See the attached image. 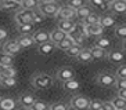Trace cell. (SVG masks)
Segmentation results:
<instances>
[{
	"label": "cell",
	"instance_id": "f35d334b",
	"mask_svg": "<svg viewBox=\"0 0 126 110\" xmlns=\"http://www.w3.org/2000/svg\"><path fill=\"white\" fill-rule=\"evenodd\" d=\"M100 109H103V102L98 100V99H92L89 110H100Z\"/></svg>",
	"mask_w": 126,
	"mask_h": 110
},
{
	"label": "cell",
	"instance_id": "7c38bea8",
	"mask_svg": "<svg viewBox=\"0 0 126 110\" xmlns=\"http://www.w3.org/2000/svg\"><path fill=\"white\" fill-rule=\"evenodd\" d=\"M108 59L112 63H121L125 59V52L122 50H112L108 52Z\"/></svg>",
	"mask_w": 126,
	"mask_h": 110
},
{
	"label": "cell",
	"instance_id": "9a60e30c",
	"mask_svg": "<svg viewBox=\"0 0 126 110\" xmlns=\"http://www.w3.org/2000/svg\"><path fill=\"white\" fill-rule=\"evenodd\" d=\"M74 45H76V41H75L74 39H72V37H71L69 34H68V36L65 37V39H64L63 41H61V43L57 44V48H58V50H63V51L67 52L68 50H69V48H72Z\"/></svg>",
	"mask_w": 126,
	"mask_h": 110
},
{
	"label": "cell",
	"instance_id": "d590c367",
	"mask_svg": "<svg viewBox=\"0 0 126 110\" xmlns=\"http://www.w3.org/2000/svg\"><path fill=\"white\" fill-rule=\"evenodd\" d=\"M17 29L21 34H31L33 30V23H28V25H18Z\"/></svg>",
	"mask_w": 126,
	"mask_h": 110
},
{
	"label": "cell",
	"instance_id": "d4e9b609",
	"mask_svg": "<svg viewBox=\"0 0 126 110\" xmlns=\"http://www.w3.org/2000/svg\"><path fill=\"white\" fill-rule=\"evenodd\" d=\"M90 14H93V11H92V8H90L89 6H85V7L79 8V10L76 11V17H78L79 19H82V22L85 21Z\"/></svg>",
	"mask_w": 126,
	"mask_h": 110
},
{
	"label": "cell",
	"instance_id": "52a82bcc",
	"mask_svg": "<svg viewBox=\"0 0 126 110\" xmlns=\"http://www.w3.org/2000/svg\"><path fill=\"white\" fill-rule=\"evenodd\" d=\"M21 50H22V47L19 45L18 40H8L3 44V52L8 55H13V56L17 55Z\"/></svg>",
	"mask_w": 126,
	"mask_h": 110
},
{
	"label": "cell",
	"instance_id": "44dd1931",
	"mask_svg": "<svg viewBox=\"0 0 126 110\" xmlns=\"http://www.w3.org/2000/svg\"><path fill=\"white\" fill-rule=\"evenodd\" d=\"M1 8L4 11H8V10H17V8H22V6L14 0H1Z\"/></svg>",
	"mask_w": 126,
	"mask_h": 110
},
{
	"label": "cell",
	"instance_id": "4dcf8cb0",
	"mask_svg": "<svg viewBox=\"0 0 126 110\" xmlns=\"http://www.w3.org/2000/svg\"><path fill=\"white\" fill-rule=\"evenodd\" d=\"M115 36L118 37L119 40L125 41L126 40V25H118L115 28Z\"/></svg>",
	"mask_w": 126,
	"mask_h": 110
},
{
	"label": "cell",
	"instance_id": "e575fe53",
	"mask_svg": "<svg viewBox=\"0 0 126 110\" xmlns=\"http://www.w3.org/2000/svg\"><path fill=\"white\" fill-rule=\"evenodd\" d=\"M67 4L69 7L75 8V10H79V8L85 7L86 6V0H68Z\"/></svg>",
	"mask_w": 126,
	"mask_h": 110
},
{
	"label": "cell",
	"instance_id": "836d02e7",
	"mask_svg": "<svg viewBox=\"0 0 126 110\" xmlns=\"http://www.w3.org/2000/svg\"><path fill=\"white\" fill-rule=\"evenodd\" d=\"M1 67V74H6L8 77H15L17 74V69L14 66H0Z\"/></svg>",
	"mask_w": 126,
	"mask_h": 110
},
{
	"label": "cell",
	"instance_id": "60d3db41",
	"mask_svg": "<svg viewBox=\"0 0 126 110\" xmlns=\"http://www.w3.org/2000/svg\"><path fill=\"white\" fill-rule=\"evenodd\" d=\"M50 110H69L67 106V103L64 102H56L53 103L51 106H50Z\"/></svg>",
	"mask_w": 126,
	"mask_h": 110
},
{
	"label": "cell",
	"instance_id": "74e56055",
	"mask_svg": "<svg viewBox=\"0 0 126 110\" xmlns=\"http://www.w3.org/2000/svg\"><path fill=\"white\" fill-rule=\"evenodd\" d=\"M32 110H50V106H48L46 102L37 99L36 102H35V105L32 106Z\"/></svg>",
	"mask_w": 126,
	"mask_h": 110
},
{
	"label": "cell",
	"instance_id": "f546056e",
	"mask_svg": "<svg viewBox=\"0 0 126 110\" xmlns=\"http://www.w3.org/2000/svg\"><path fill=\"white\" fill-rule=\"evenodd\" d=\"M111 102L114 103V106H115V109H116V110H123L126 107V99L121 98V96H118V95L115 96Z\"/></svg>",
	"mask_w": 126,
	"mask_h": 110
},
{
	"label": "cell",
	"instance_id": "603a6c76",
	"mask_svg": "<svg viewBox=\"0 0 126 110\" xmlns=\"http://www.w3.org/2000/svg\"><path fill=\"white\" fill-rule=\"evenodd\" d=\"M69 36L72 37V39H74V40L76 41V44H79V45H82V44H83V41H85V39H86V36L83 34L82 29H78V28H76V29H75L74 32L71 33Z\"/></svg>",
	"mask_w": 126,
	"mask_h": 110
},
{
	"label": "cell",
	"instance_id": "484cf974",
	"mask_svg": "<svg viewBox=\"0 0 126 110\" xmlns=\"http://www.w3.org/2000/svg\"><path fill=\"white\" fill-rule=\"evenodd\" d=\"M64 84V89L65 91H78L79 87H80V83H79L76 78H74V80H71V81H67V83H63Z\"/></svg>",
	"mask_w": 126,
	"mask_h": 110
},
{
	"label": "cell",
	"instance_id": "8d00e7d4",
	"mask_svg": "<svg viewBox=\"0 0 126 110\" xmlns=\"http://www.w3.org/2000/svg\"><path fill=\"white\" fill-rule=\"evenodd\" d=\"M83 22L87 23V25H97V23H100V15H97L96 12H93V14H90Z\"/></svg>",
	"mask_w": 126,
	"mask_h": 110
},
{
	"label": "cell",
	"instance_id": "d6986e66",
	"mask_svg": "<svg viewBox=\"0 0 126 110\" xmlns=\"http://www.w3.org/2000/svg\"><path fill=\"white\" fill-rule=\"evenodd\" d=\"M0 84L4 88H13L17 85V80H15V77H8L6 74H0Z\"/></svg>",
	"mask_w": 126,
	"mask_h": 110
},
{
	"label": "cell",
	"instance_id": "4fadbf2b",
	"mask_svg": "<svg viewBox=\"0 0 126 110\" xmlns=\"http://www.w3.org/2000/svg\"><path fill=\"white\" fill-rule=\"evenodd\" d=\"M57 44L53 43V41H47V43L42 44V45H39V52H40L42 55H45V56H47V55H51L53 52H54V50H56Z\"/></svg>",
	"mask_w": 126,
	"mask_h": 110
},
{
	"label": "cell",
	"instance_id": "7dc6e473",
	"mask_svg": "<svg viewBox=\"0 0 126 110\" xmlns=\"http://www.w3.org/2000/svg\"><path fill=\"white\" fill-rule=\"evenodd\" d=\"M115 1H116V0H105V3H107V4H110V6H112V4L115 3Z\"/></svg>",
	"mask_w": 126,
	"mask_h": 110
},
{
	"label": "cell",
	"instance_id": "ac0fdd59",
	"mask_svg": "<svg viewBox=\"0 0 126 110\" xmlns=\"http://www.w3.org/2000/svg\"><path fill=\"white\" fill-rule=\"evenodd\" d=\"M50 36H51V41L53 43H56V44H58V43H61V41L65 39V37L68 36L65 32H63L61 29H58V28H56V29L53 30L51 33H50Z\"/></svg>",
	"mask_w": 126,
	"mask_h": 110
},
{
	"label": "cell",
	"instance_id": "f907efd6",
	"mask_svg": "<svg viewBox=\"0 0 126 110\" xmlns=\"http://www.w3.org/2000/svg\"><path fill=\"white\" fill-rule=\"evenodd\" d=\"M14 1H17V3H19V4H21V6H22V3H24V1H25V0H14Z\"/></svg>",
	"mask_w": 126,
	"mask_h": 110
},
{
	"label": "cell",
	"instance_id": "7a4b0ae2",
	"mask_svg": "<svg viewBox=\"0 0 126 110\" xmlns=\"http://www.w3.org/2000/svg\"><path fill=\"white\" fill-rule=\"evenodd\" d=\"M33 10H25V8H21V10L15 14V21L18 25H28V23H33Z\"/></svg>",
	"mask_w": 126,
	"mask_h": 110
},
{
	"label": "cell",
	"instance_id": "83f0119b",
	"mask_svg": "<svg viewBox=\"0 0 126 110\" xmlns=\"http://www.w3.org/2000/svg\"><path fill=\"white\" fill-rule=\"evenodd\" d=\"M39 6H40V0H25L22 3V8H25V10L35 11V8H39Z\"/></svg>",
	"mask_w": 126,
	"mask_h": 110
},
{
	"label": "cell",
	"instance_id": "b9f144b4",
	"mask_svg": "<svg viewBox=\"0 0 126 110\" xmlns=\"http://www.w3.org/2000/svg\"><path fill=\"white\" fill-rule=\"evenodd\" d=\"M116 77L118 78H126V65L119 66L116 70Z\"/></svg>",
	"mask_w": 126,
	"mask_h": 110
},
{
	"label": "cell",
	"instance_id": "c3c4849f",
	"mask_svg": "<svg viewBox=\"0 0 126 110\" xmlns=\"http://www.w3.org/2000/svg\"><path fill=\"white\" fill-rule=\"evenodd\" d=\"M56 0H40V3H54Z\"/></svg>",
	"mask_w": 126,
	"mask_h": 110
},
{
	"label": "cell",
	"instance_id": "30bf717a",
	"mask_svg": "<svg viewBox=\"0 0 126 110\" xmlns=\"http://www.w3.org/2000/svg\"><path fill=\"white\" fill-rule=\"evenodd\" d=\"M37 99L35 98L32 94H29V92H25V94H22V95L19 96L18 102H19V106L22 107H31L32 109V106L35 105V102H36Z\"/></svg>",
	"mask_w": 126,
	"mask_h": 110
},
{
	"label": "cell",
	"instance_id": "5b68a950",
	"mask_svg": "<svg viewBox=\"0 0 126 110\" xmlns=\"http://www.w3.org/2000/svg\"><path fill=\"white\" fill-rule=\"evenodd\" d=\"M37 10L42 11L45 14V17H57L61 7L57 4V1H54V3H40Z\"/></svg>",
	"mask_w": 126,
	"mask_h": 110
},
{
	"label": "cell",
	"instance_id": "9c48e42d",
	"mask_svg": "<svg viewBox=\"0 0 126 110\" xmlns=\"http://www.w3.org/2000/svg\"><path fill=\"white\" fill-rule=\"evenodd\" d=\"M32 37H33L35 43H36L37 45H42V44L47 43V41H51L50 33H47L46 30H37V32L32 33Z\"/></svg>",
	"mask_w": 126,
	"mask_h": 110
},
{
	"label": "cell",
	"instance_id": "d6a6232c",
	"mask_svg": "<svg viewBox=\"0 0 126 110\" xmlns=\"http://www.w3.org/2000/svg\"><path fill=\"white\" fill-rule=\"evenodd\" d=\"M83 51V47L82 45H79V44H76V45H74L72 48H69L67 51V54L69 55V56H72V58H78L79 54Z\"/></svg>",
	"mask_w": 126,
	"mask_h": 110
},
{
	"label": "cell",
	"instance_id": "4316f807",
	"mask_svg": "<svg viewBox=\"0 0 126 110\" xmlns=\"http://www.w3.org/2000/svg\"><path fill=\"white\" fill-rule=\"evenodd\" d=\"M96 45H97V47H100V48H103V50H105V51H107L108 48L111 47V40H110L108 37H105V36H101V37H98V39H97Z\"/></svg>",
	"mask_w": 126,
	"mask_h": 110
},
{
	"label": "cell",
	"instance_id": "f1b7e54d",
	"mask_svg": "<svg viewBox=\"0 0 126 110\" xmlns=\"http://www.w3.org/2000/svg\"><path fill=\"white\" fill-rule=\"evenodd\" d=\"M90 4L97 8H100V10H103V11L111 10V6L105 3V0H90Z\"/></svg>",
	"mask_w": 126,
	"mask_h": 110
},
{
	"label": "cell",
	"instance_id": "ab89813d",
	"mask_svg": "<svg viewBox=\"0 0 126 110\" xmlns=\"http://www.w3.org/2000/svg\"><path fill=\"white\" fill-rule=\"evenodd\" d=\"M45 21V14L39 10H35V14H33V23H40V22Z\"/></svg>",
	"mask_w": 126,
	"mask_h": 110
},
{
	"label": "cell",
	"instance_id": "3957f363",
	"mask_svg": "<svg viewBox=\"0 0 126 110\" xmlns=\"http://www.w3.org/2000/svg\"><path fill=\"white\" fill-rule=\"evenodd\" d=\"M118 78L111 73H100L96 78V83L103 88H110L112 85H116Z\"/></svg>",
	"mask_w": 126,
	"mask_h": 110
},
{
	"label": "cell",
	"instance_id": "816d5d0a",
	"mask_svg": "<svg viewBox=\"0 0 126 110\" xmlns=\"http://www.w3.org/2000/svg\"><path fill=\"white\" fill-rule=\"evenodd\" d=\"M123 48H125V50H126V40L123 41Z\"/></svg>",
	"mask_w": 126,
	"mask_h": 110
},
{
	"label": "cell",
	"instance_id": "cb8c5ba5",
	"mask_svg": "<svg viewBox=\"0 0 126 110\" xmlns=\"http://www.w3.org/2000/svg\"><path fill=\"white\" fill-rule=\"evenodd\" d=\"M78 61L82 63H87L90 61H93V56H92V52H90V48H83V51L79 54L78 56Z\"/></svg>",
	"mask_w": 126,
	"mask_h": 110
},
{
	"label": "cell",
	"instance_id": "1f68e13d",
	"mask_svg": "<svg viewBox=\"0 0 126 110\" xmlns=\"http://www.w3.org/2000/svg\"><path fill=\"white\" fill-rule=\"evenodd\" d=\"M13 62H14V56L8 54H4L0 56V66H13Z\"/></svg>",
	"mask_w": 126,
	"mask_h": 110
},
{
	"label": "cell",
	"instance_id": "8992f818",
	"mask_svg": "<svg viewBox=\"0 0 126 110\" xmlns=\"http://www.w3.org/2000/svg\"><path fill=\"white\" fill-rule=\"evenodd\" d=\"M76 11L78 10H75V8L69 7L68 4H65V6L61 7L57 18L60 21H74V18H76Z\"/></svg>",
	"mask_w": 126,
	"mask_h": 110
},
{
	"label": "cell",
	"instance_id": "bcb514c9",
	"mask_svg": "<svg viewBox=\"0 0 126 110\" xmlns=\"http://www.w3.org/2000/svg\"><path fill=\"white\" fill-rule=\"evenodd\" d=\"M118 96L126 99V89H119V91H118Z\"/></svg>",
	"mask_w": 126,
	"mask_h": 110
},
{
	"label": "cell",
	"instance_id": "f5cc1de1",
	"mask_svg": "<svg viewBox=\"0 0 126 110\" xmlns=\"http://www.w3.org/2000/svg\"><path fill=\"white\" fill-rule=\"evenodd\" d=\"M123 110H126V107H125V109H123Z\"/></svg>",
	"mask_w": 126,
	"mask_h": 110
},
{
	"label": "cell",
	"instance_id": "ee69618b",
	"mask_svg": "<svg viewBox=\"0 0 126 110\" xmlns=\"http://www.w3.org/2000/svg\"><path fill=\"white\" fill-rule=\"evenodd\" d=\"M6 39H7V30L4 28H1L0 29V41H1V44L6 43Z\"/></svg>",
	"mask_w": 126,
	"mask_h": 110
},
{
	"label": "cell",
	"instance_id": "e0dca14e",
	"mask_svg": "<svg viewBox=\"0 0 126 110\" xmlns=\"http://www.w3.org/2000/svg\"><path fill=\"white\" fill-rule=\"evenodd\" d=\"M115 23H116L115 17H112L111 14H103L100 17V25L103 26L104 29H105V28H111V26H114Z\"/></svg>",
	"mask_w": 126,
	"mask_h": 110
},
{
	"label": "cell",
	"instance_id": "f6af8a7d",
	"mask_svg": "<svg viewBox=\"0 0 126 110\" xmlns=\"http://www.w3.org/2000/svg\"><path fill=\"white\" fill-rule=\"evenodd\" d=\"M103 109L104 110H116L114 106V103L110 100V102H103Z\"/></svg>",
	"mask_w": 126,
	"mask_h": 110
},
{
	"label": "cell",
	"instance_id": "2e32d148",
	"mask_svg": "<svg viewBox=\"0 0 126 110\" xmlns=\"http://www.w3.org/2000/svg\"><path fill=\"white\" fill-rule=\"evenodd\" d=\"M18 43L22 48H29V47H32L33 44H36L33 40V37H32V34H21V36L18 37Z\"/></svg>",
	"mask_w": 126,
	"mask_h": 110
},
{
	"label": "cell",
	"instance_id": "277c9868",
	"mask_svg": "<svg viewBox=\"0 0 126 110\" xmlns=\"http://www.w3.org/2000/svg\"><path fill=\"white\" fill-rule=\"evenodd\" d=\"M90 100L92 99L86 98L83 95H75L71 99V107L74 110H87L90 106Z\"/></svg>",
	"mask_w": 126,
	"mask_h": 110
},
{
	"label": "cell",
	"instance_id": "7bdbcfd3",
	"mask_svg": "<svg viewBox=\"0 0 126 110\" xmlns=\"http://www.w3.org/2000/svg\"><path fill=\"white\" fill-rule=\"evenodd\" d=\"M116 88H118V91L119 89H126V78H118Z\"/></svg>",
	"mask_w": 126,
	"mask_h": 110
},
{
	"label": "cell",
	"instance_id": "6da1fadb",
	"mask_svg": "<svg viewBox=\"0 0 126 110\" xmlns=\"http://www.w3.org/2000/svg\"><path fill=\"white\" fill-rule=\"evenodd\" d=\"M32 84L36 89H48L53 85V77L47 73H39L32 78Z\"/></svg>",
	"mask_w": 126,
	"mask_h": 110
},
{
	"label": "cell",
	"instance_id": "db71d44e",
	"mask_svg": "<svg viewBox=\"0 0 126 110\" xmlns=\"http://www.w3.org/2000/svg\"><path fill=\"white\" fill-rule=\"evenodd\" d=\"M100 110H104V109H100Z\"/></svg>",
	"mask_w": 126,
	"mask_h": 110
},
{
	"label": "cell",
	"instance_id": "ba28073f",
	"mask_svg": "<svg viewBox=\"0 0 126 110\" xmlns=\"http://www.w3.org/2000/svg\"><path fill=\"white\" fill-rule=\"evenodd\" d=\"M57 78L63 83H67V81H71L75 78V70L72 67H61V69L57 72Z\"/></svg>",
	"mask_w": 126,
	"mask_h": 110
},
{
	"label": "cell",
	"instance_id": "681fc988",
	"mask_svg": "<svg viewBox=\"0 0 126 110\" xmlns=\"http://www.w3.org/2000/svg\"><path fill=\"white\" fill-rule=\"evenodd\" d=\"M17 110H32V109H31V107H22V106H19Z\"/></svg>",
	"mask_w": 126,
	"mask_h": 110
},
{
	"label": "cell",
	"instance_id": "5bb4252c",
	"mask_svg": "<svg viewBox=\"0 0 126 110\" xmlns=\"http://www.w3.org/2000/svg\"><path fill=\"white\" fill-rule=\"evenodd\" d=\"M90 52H92V56L94 61H103L104 58H108V52L105 50H103V48L97 47V45L90 48Z\"/></svg>",
	"mask_w": 126,
	"mask_h": 110
},
{
	"label": "cell",
	"instance_id": "7402d4cb",
	"mask_svg": "<svg viewBox=\"0 0 126 110\" xmlns=\"http://www.w3.org/2000/svg\"><path fill=\"white\" fill-rule=\"evenodd\" d=\"M15 106H17V102L13 98H3L1 102H0L1 110H14Z\"/></svg>",
	"mask_w": 126,
	"mask_h": 110
},
{
	"label": "cell",
	"instance_id": "8fae6325",
	"mask_svg": "<svg viewBox=\"0 0 126 110\" xmlns=\"http://www.w3.org/2000/svg\"><path fill=\"white\" fill-rule=\"evenodd\" d=\"M57 28L61 29L63 32H65L67 34H71V33L78 28V25H76V22L75 21H58Z\"/></svg>",
	"mask_w": 126,
	"mask_h": 110
},
{
	"label": "cell",
	"instance_id": "ffe728a7",
	"mask_svg": "<svg viewBox=\"0 0 126 110\" xmlns=\"http://www.w3.org/2000/svg\"><path fill=\"white\" fill-rule=\"evenodd\" d=\"M111 10L115 14H126V0H116L111 6Z\"/></svg>",
	"mask_w": 126,
	"mask_h": 110
}]
</instances>
